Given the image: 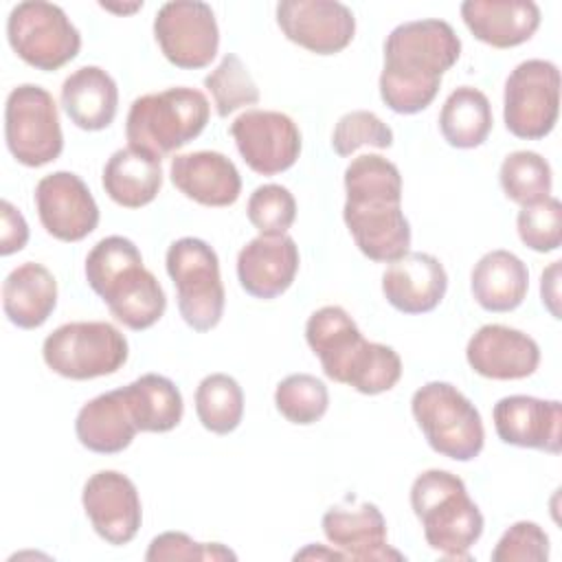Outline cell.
<instances>
[{"mask_svg":"<svg viewBox=\"0 0 562 562\" xmlns=\"http://www.w3.org/2000/svg\"><path fill=\"white\" fill-rule=\"evenodd\" d=\"M42 226L59 241H81L99 224V206L88 184L72 171H53L35 187Z\"/></svg>","mask_w":562,"mask_h":562,"instance_id":"16","label":"cell"},{"mask_svg":"<svg viewBox=\"0 0 562 562\" xmlns=\"http://www.w3.org/2000/svg\"><path fill=\"white\" fill-rule=\"evenodd\" d=\"M101 7L105 9V11H116V13H132V11H136V9H140L143 7V2H134V4H130V7H119V4H105V2H101Z\"/></svg>","mask_w":562,"mask_h":562,"instance_id":"45","label":"cell"},{"mask_svg":"<svg viewBox=\"0 0 562 562\" xmlns=\"http://www.w3.org/2000/svg\"><path fill=\"white\" fill-rule=\"evenodd\" d=\"M162 158L136 147L116 149L103 167V189L112 202L125 209L149 204L162 187Z\"/></svg>","mask_w":562,"mask_h":562,"instance_id":"29","label":"cell"},{"mask_svg":"<svg viewBox=\"0 0 562 562\" xmlns=\"http://www.w3.org/2000/svg\"><path fill=\"white\" fill-rule=\"evenodd\" d=\"M127 356V338L105 321L59 325L42 345L46 367L68 380H92L116 373Z\"/></svg>","mask_w":562,"mask_h":562,"instance_id":"8","label":"cell"},{"mask_svg":"<svg viewBox=\"0 0 562 562\" xmlns=\"http://www.w3.org/2000/svg\"><path fill=\"white\" fill-rule=\"evenodd\" d=\"M173 187L202 206H231L241 193V176L220 151H191L171 158Z\"/></svg>","mask_w":562,"mask_h":562,"instance_id":"21","label":"cell"},{"mask_svg":"<svg viewBox=\"0 0 562 562\" xmlns=\"http://www.w3.org/2000/svg\"><path fill=\"white\" fill-rule=\"evenodd\" d=\"M81 503L92 529L108 544H127L140 529V496L134 481L123 472H94L83 485Z\"/></svg>","mask_w":562,"mask_h":562,"instance_id":"15","label":"cell"},{"mask_svg":"<svg viewBox=\"0 0 562 562\" xmlns=\"http://www.w3.org/2000/svg\"><path fill=\"white\" fill-rule=\"evenodd\" d=\"M250 224L263 237L288 235L290 226L296 220V200L290 189L281 184H261L257 187L246 206Z\"/></svg>","mask_w":562,"mask_h":562,"instance_id":"37","label":"cell"},{"mask_svg":"<svg viewBox=\"0 0 562 562\" xmlns=\"http://www.w3.org/2000/svg\"><path fill=\"white\" fill-rule=\"evenodd\" d=\"M413 417L428 446L454 461L481 454L485 430L476 406L450 382H426L413 393Z\"/></svg>","mask_w":562,"mask_h":562,"instance_id":"6","label":"cell"},{"mask_svg":"<svg viewBox=\"0 0 562 562\" xmlns=\"http://www.w3.org/2000/svg\"><path fill=\"white\" fill-rule=\"evenodd\" d=\"M299 558H329V560H345V555L340 551H334V549H321L316 544H310L307 549L299 551L296 553V560Z\"/></svg>","mask_w":562,"mask_h":562,"instance_id":"44","label":"cell"},{"mask_svg":"<svg viewBox=\"0 0 562 562\" xmlns=\"http://www.w3.org/2000/svg\"><path fill=\"white\" fill-rule=\"evenodd\" d=\"M492 105L487 97L472 86H459L448 94L439 112L443 140L457 149H472L487 140L492 132Z\"/></svg>","mask_w":562,"mask_h":562,"instance_id":"31","label":"cell"},{"mask_svg":"<svg viewBox=\"0 0 562 562\" xmlns=\"http://www.w3.org/2000/svg\"><path fill=\"white\" fill-rule=\"evenodd\" d=\"M75 432L83 448L99 454L123 452L138 432L121 389L86 402L75 419Z\"/></svg>","mask_w":562,"mask_h":562,"instance_id":"26","label":"cell"},{"mask_svg":"<svg viewBox=\"0 0 562 562\" xmlns=\"http://www.w3.org/2000/svg\"><path fill=\"white\" fill-rule=\"evenodd\" d=\"M57 305V281L53 272L35 261L13 268L2 283V307L20 329L42 327Z\"/></svg>","mask_w":562,"mask_h":562,"instance_id":"27","label":"cell"},{"mask_svg":"<svg viewBox=\"0 0 562 562\" xmlns=\"http://www.w3.org/2000/svg\"><path fill=\"white\" fill-rule=\"evenodd\" d=\"M204 88L211 92L217 116L222 119L235 110L259 103V88L235 53H226L215 70L204 77Z\"/></svg>","mask_w":562,"mask_h":562,"instance_id":"35","label":"cell"},{"mask_svg":"<svg viewBox=\"0 0 562 562\" xmlns=\"http://www.w3.org/2000/svg\"><path fill=\"white\" fill-rule=\"evenodd\" d=\"M165 266L178 292L182 321L195 331L217 327L226 303L217 252L204 239L180 237L169 246Z\"/></svg>","mask_w":562,"mask_h":562,"instance_id":"7","label":"cell"},{"mask_svg":"<svg viewBox=\"0 0 562 562\" xmlns=\"http://www.w3.org/2000/svg\"><path fill=\"white\" fill-rule=\"evenodd\" d=\"M277 24L290 42L316 55L345 50L356 33L353 11L336 0H281Z\"/></svg>","mask_w":562,"mask_h":562,"instance_id":"14","label":"cell"},{"mask_svg":"<svg viewBox=\"0 0 562 562\" xmlns=\"http://www.w3.org/2000/svg\"><path fill=\"white\" fill-rule=\"evenodd\" d=\"M498 182L512 202L529 206L551 195L553 176L549 162L540 154L520 149L505 156L501 162Z\"/></svg>","mask_w":562,"mask_h":562,"instance_id":"33","label":"cell"},{"mask_svg":"<svg viewBox=\"0 0 562 562\" xmlns=\"http://www.w3.org/2000/svg\"><path fill=\"white\" fill-rule=\"evenodd\" d=\"M211 105L204 92L187 86L134 99L125 119L127 145L156 158L169 156L202 134Z\"/></svg>","mask_w":562,"mask_h":562,"instance_id":"5","label":"cell"},{"mask_svg":"<svg viewBox=\"0 0 562 562\" xmlns=\"http://www.w3.org/2000/svg\"><path fill=\"white\" fill-rule=\"evenodd\" d=\"M0 255H13L18 250H22L29 241V224L24 220V215L9 202L2 200L0 202Z\"/></svg>","mask_w":562,"mask_h":562,"instance_id":"42","label":"cell"},{"mask_svg":"<svg viewBox=\"0 0 562 562\" xmlns=\"http://www.w3.org/2000/svg\"><path fill=\"white\" fill-rule=\"evenodd\" d=\"M86 281L127 329H149L165 314V290L127 237L110 235L92 246L86 257Z\"/></svg>","mask_w":562,"mask_h":562,"instance_id":"3","label":"cell"},{"mask_svg":"<svg viewBox=\"0 0 562 562\" xmlns=\"http://www.w3.org/2000/svg\"><path fill=\"white\" fill-rule=\"evenodd\" d=\"M549 558V536L538 522L518 520L496 542L494 562H544Z\"/></svg>","mask_w":562,"mask_h":562,"instance_id":"40","label":"cell"},{"mask_svg":"<svg viewBox=\"0 0 562 562\" xmlns=\"http://www.w3.org/2000/svg\"><path fill=\"white\" fill-rule=\"evenodd\" d=\"M154 37L165 59L184 70L209 66L220 48L215 13L200 0L165 2L154 18Z\"/></svg>","mask_w":562,"mask_h":562,"instance_id":"12","label":"cell"},{"mask_svg":"<svg viewBox=\"0 0 562 562\" xmlns=\"http://www.w3.org/2000/svg\"><path fill=\"white\" fill-rule=\"evenodd\" d=\"M4 138L11 156L24 167H42L59 158L64 134L57 103L46 88L22 83L9 92Z\"/></svg>","mask_w":562,"mask_h":562,"instance_id":"10","label":"cell"},{"mask_svg":"<svg viewBox=\"0 0 562 562\" xmlns=\"http://www.w3.org/2000/svg\"><path fill=\"white\" fill-rule=\"evenodd\" d=\"M540 294H542V305L551 312L553 318H560V261H553L540 279Z\"/></svg>","mask_w":562,"mask_h":562,"instance_id":"43","label":"cell"},{"mask_svg":"<svg viewBox=\"0 0 562 562\" xmlns=\"http://www.w3.org/2000/svg\"><path fill=\"white\" fill-rule=\"evenodd\" d=\"M520 241L536 252H553L562 241V204L549 195L536 204L522 206L516 217Z\"/></svg>","mask_w":562,"mask_h":562,"instance_id":"38","label":"cell"},{"mask_svg":"<svg viewBox=\"0 0 562 562\" xmlns=\"http://www.w3.org/2000/svg\"><path fill=\"white\" fill-rule=\"evenodd\" d=\"M492 417L496 435L503 443L560 454L562 404L558 400L507 395L494 404Z\"/></svg>","mask_w":562,"mask_h":562,"instance_id":"17","label":"cell"},{"mask_svg":"<svg viewBox=\"0 0 562 562\" xmlns=\"http://www.w3.org/2000/svg\"><path fill=\"white\" fill-rule=\"evenodd\" d=\"M560 70L547 59L520 61L505 81V127L525 140L544 138L558 123Z\"/></svg>","mask_w":562,"mask_h":562,"instance_id":"11","label":"cell"},{"mask_svg":"<svg viewBox=\"0 0 562 562\" xmlns=\"http://www.w3.org/2000/svg\"><path fill=\"white\" fill-rule=\"evenodd\" d=\"M470 290L474 301L487 312L516 310L529 290V270L509 250H490L472 268Z\"/></svg>","mask_w":562,"mask_h":562,"instance_id":"28","label":"cell"},{"mask_svg":"<svg viewBox=\"0 0 562 562\" xmlns=\"http://www.w3.org/2000/svg\"><path fill=\"white\" fill-rule=\"evenodd\" d=\"M237 555L220 542H195L182 531H165L149 542L147 562L158 560H235Z\"/></svg>","mask_w":562,"mask_h":562,"instance_id":"41","label":"cell"},{"mask_svg":"<svg viewBox=\"0 0 562 562\" xmlns=\"http://www.w3.org/2000/svg\"><path fill=\"white\" fill-rule=\"evenodd\" d=\"M140 432H169L184 413L178 386L158 373H145L121 389Z\"/></svg>","mask_w":562,"mask_h":562,"instance_id":"30","label":"cell"},{"mask_svg":"<svg viewBox=\"0 0 562 562\" xmlns=\"http://www.w3.org/2000/svg\"><path fill=\"white\" fill-rule=\"evenodd\" d=\"M7 37L22 61L44 72L59 70L81 48V35L64 9L44 0L15 4L7 18Z\"/></svg>","mask_w":562,"mask_h":562,"instance_id":"9","label":"cell"},{"mask_svg":"<svg viewBox=\"0 0 562 562\" xmlns=\"http://www.w3.org/2000/svg\"><path fill=\"white\" fill-rule=\"evenodd\" d=\"M305 340L318 356L325 375L340 384L347 382L349 369L367 342L356 321L340 305H325L316 310L307 318Z\"/></svg>","mask_w":562,"mask_h":562,"instance_id":"24","label":"cell"},{"mask_svg":"<svg viewBox=\"0 0 562 562\" xmlns=\"http://www.w3.org/2000/svg\"><path fill=\"white\" fill-rule=\"evenodd\" d=\"M323 533L327 542L351 560H402L404 555L386 542V520L378 505L331 507L325 512Z\"/></svg>","mask_w":562,"mask_h":562,"instance_id":"22","label":"cell"},{"mask_svg":"<svg viewBox=\"0 0 562 562\" xmlns=\"http://www.w3.org/2000/svg\"><path fill=\"white\" fill-rule=\"evenodd\" d=\"M411 507L432 551L448 560H470V549L483 533V514L457 474L422 472L411 485Z\"/></svg>","mask_w":562,"mask_h":562,"instance_id":"4","label":"cell"},{"mask_svg":"<svg viewBox=\"0 0 562 562\" xmlns=\"http://www.w3.org/2000/svg\"><path fill=\"white\" fill-rule=\"evenodd\" d=\"M299 272V246L290 235L255 237L237 255L239 285L255 299H277Z\"/></svg>","mask_w":562,"mask_h":562,"instance_id":"20","label":"cell"},{"mask_svg":"<svg viewBox=\"0 0 562 562\" xmlns=\"http://www.w3.org/2000/svg\"><path fill=\"white\" fill-rule=\"evenodd\" d=\"M470 369L490 380H522L540 364L538 342L507 325L479 327L465 347Z\"/></svg>","mask_w":562,"mask_h":562,"instance_id":"18","label":"cell"},{"mask_svg":"<svg viewBox=\"0 0 562 562\" xmlns=\"http://www.w3.org/2000/svg\"><path fill=\"white\" fill-rule=\"evenodd\" d=\"M448 290L443 263L428 252H406L382 274L384 299L402 314L432 312Z\"/></svg>","mask_w":562,"mask_h":562,"instance_id":"19","label":"cell"},{"mask_svg":"<svg viewBox=\"0 0 562 562\" xmlns=\"http://www.w3.org/2000/svg\"><path fill=\"white\" fill-rule=\"evenodd\" d=\"M402 378V360L397 351L382 342H364L356 356L347 382L362 395H378L391 391Z\"/></svg>","mask_w":562,"mask_h":562,"instance_id":"36","label":"cell"},{"mask_svg":"<svg viewBox=\"0 0 562 562\" xmlns=\"http://www.w3.org/2000/svg\"><path fill=\"white\" fill-rule=\"evenodd\" d=\"M195 415L200 424L215 432H233L244 417V391L228 373H211L195 389Z\"/></svg>","mask_w":562,"mask_h":562,"instance_id":"32","label":"cell"},{"mask_svg":"<svg viewBox=\"0 0 562 562\" xmlns=\"http://www.w3.org/2000/svg\"><path fill=\"white\" fill-rule=\"evenodd\" d=\"M371 145L386 149L393 145V130L369 110H353L338 119L331 132V147L338 156H351L356 149Z\"/></svg>","mask_w":562,"mask_h":562,"instance_id":"39","label":"cell"},{"mask_svg":"<svg viewBox=\"0 0 562 562\" xmlns=\"http://www.w3.org/2000/svg\"><path fill=\"white\" fill-rule=\"evenodd\" d=\"M231 136L244 162L261 176L290 169L301 154V132L283 112L246 110L231 123Z\"/></svg>","mask_w":562,"mask_h":562,"instance_id":"13","label":"cell"},{"mask_svg":"<svg viewBox=\"0 0 562 562\" xmlns=\"http://www.w3.org/2000/svg\"><path fill=\"white\" fill-rule=\"evenodd\" d=\"M61 108L68 119L86 130H105L119 108V88L110 72L99 66H81L61 83Z\"/></svg>","mask_w":562,"mask_h":562,"instance_id":"25","label":"cell"},{"mask_svg":"<svg viewBox=\"0 0 562 562\" xmlns=\"http://www.w3.org/2000/svg\"><path fill=\"white\" fill-rule=\"evenodd\" d=\"M461 55V40L443 20H413L397 24L384 42L380 97L397 114L426 110L441 86V77Z\"/></svg>","mask_w":562,"mask_h":562,"instance_id":"1","label":"cell"},{"mask_svg":"<svg viewBox=\"0 0 562 562\" xmlns=\"http://www.w3.org/2000/svg\"><path fill=\"white\" fill-rule=\"evenodd\" d=\"M342 220L358 250L378 263H391L411 248V224L402 211L400 169L378 154H362L345 169Z\"/></svg>","mask_w":562,"mask_h":562,"instance_id":"2","label":"cell"},{"mask_svg":"<svg viewBox=\"0 0 562 562\" xmlns=\"http://www.w3.org/2000/svg\"><path fill=\"white\" fill-rule=\"evenodd\" d=\"M461 18L479 42L512 48L533 37L540 26V7L531 0H465Z\"/></svg>","mask_w":562,"mask_h":562,"instance_id":"23","label":"cell"},{"mask_svg":"<svg viewBox=\"0 0 562 562\" xmlns=\"http://www.w3.org/2000/svg\"><path fill=\"white\" fill-rule=\"evenodd\" d=\"M274 404L290 424L310 426L327 413L329 391L316 375L292 373L277 384Z\"/></svg>","mask_w":562,"mask_h":562,"instance_id":"34","label":"cell"}]
</instances>
